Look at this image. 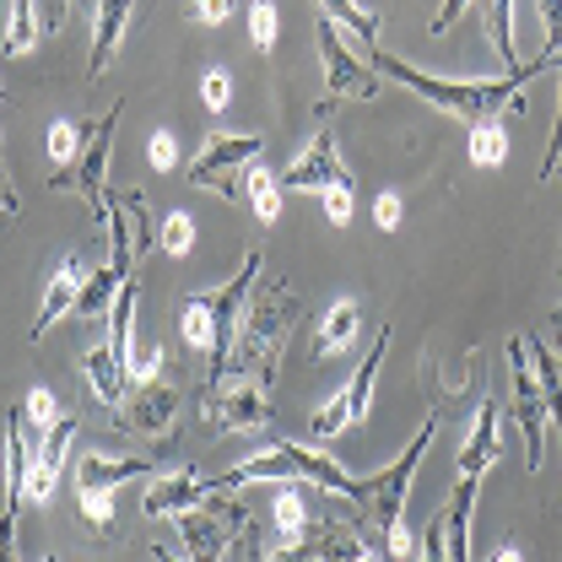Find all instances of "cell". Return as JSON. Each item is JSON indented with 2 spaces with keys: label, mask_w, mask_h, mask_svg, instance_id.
Segmentation results:
<instances>
[{
  "label": "cell",
  "mask_w": 562,
  "mask_h": 562,
  "mask_svg": "<svg viewBox=\"0 0 562 562\" xmlns=\"http://www.w3.org/2000/svg\"><path fill=\"white\" fill-rule=\"evenodd\" d=\"M292 314H297V297L281 281H266L260 297L244 308L238 347H233V373L238 368H277L281 347H286V330H292Z\"/></svg>",
  "instance_id": "cell-4"
},
{
  "label": "cell",
  "mask_w": 562,
  "mask_h": 562,
  "mask_svg": "<svg viewBox=\"0 0 562 562\" xmlns=\"http://www.w3.org/2000/svg\"><path fill=\"white\" fill-rule=\"evenodd\" d=\"M325 195V216H330V227H347L351 222V184H336V190H319Z\"/></svg>",
  "instance_id": "cell-45"
},
{
  "label": "cell",
  "mask_w": 562,
  "mask_h": 562,
  "mask_svg": "<svg viewBox=\"0 0 562 562\" xmlns=\"http://www.w3.org/2000/svg\"><path fill=\"white\" fill-rule=\"evenodd\" d=\"M140 476H151V460H125V454H81V465H76V492H120L140 482Z\"/></svg>",
  "instance_id": "cell-15"
},
{
  "label": "cell",
  "mask_w": 562,
  "mask_h": 562,
  "mask_svg": "<svg viewBox=\"0 0 562 562\" xmlns=\"http://www.w3.org/2000/svg\"><path fill=\"white\" fill-rule=\"evenodd\" d=\"M157 244H162V255L184 260V255L195 249V216H190V211H168V216H162V233H157Z\"/></svg>",
  "instance_id": "cell-32"
},
{
  "label": "cell",
  "mask_w": 562,
  "mask_h": 562,
  "mask_svg": "<svg viewBox=\"0 0 562 562\" xmlns=\"http://www.w3.org/2000/svg\"><path fill=\"white\" fill-rule=\"evenodd\" d=\"M271 514H277L281 536H303V530H308V503H303V492L297 487H281L277 503H271Z\"/></svg>",
  "instance_id": "cell-34"
},
{
  "label": "cell",
  "mask_w": 562,
  "mask_h": 562,
  "mask_svg": "<svg viewBox=\"0 0 562 562\" xmlns=\"http://www.w3.org/2000/svg\"><path fill=\"white\" fill-rule=\"evenodd\" d=\"M136 303H140L136 281H125L114 308H109V351L125 362V373H131V357H136Z\"/></svg>",
  "instance_id": "cell-22"
},
{
  "label": "cell",
  "mask_w": 562,
  "mask_h": 562,
  "mask_svg": "<svg viewBox=\"0 0 562 562\" xmlns=\"http://www.w3.org/2000/svg\"><path fill=\"white\" fill-rule=\"evenodd\" d=\"M179 541H184V558L190 562H222L227 525H216L206 508H190V514H179Z\"/></svg>",
  "instance_id": "cell-19"
},
{
  "label": "cell",
  "mask_w": 562,
  "mask_h": 562,
  "mask_svg": "<svg viewBox=\"0 0 562 562\" xmlns=\"http://www.w3.org/2000/svg\"><path fill=\"white\" fill-rule=\"evenodd\" d=\"M120 201H125V211H131V233H136V255H146V249H151V216H146V195H140V190H125Z\"/></svg>",
  "instance_id": "cell-41"
},
{
  "label": "cell",
  "mask_w": 562,
  "mask_h": 562,
  "mask_svg": "<svg viewBox=\"0 0 562 562\" xmlns=\"http://www.w3.org/2000/svg\"><path fill=\"white\" fill-rule=\"evenodd\" d=\"M384 351H390V330H379V336H373L368 362L351 373V384L341 390V401H347V417L351 422H362V417H368V406H373V379H379V368H384Z\"/></svg>",
  "instance_id": "cell-23"
},
{
  "label": "cell",
  "mask_w": 562,
  "mask_h": 562,
  "mask_svg": "<svg viewBox=\"0 0 562 562\" xmlns=\"http://www.w3.org/2000/svg\"><path fill=\"white\" fill-rule=\"evenodd\" d=\"M368 60H373L379 76L401 81L406 92H417V98H427L432 109H443V114H454V120H471V125L492 120L497 109H519L525 81L541 76V66H552V55H536V60L503 70V76H492V81H443V76H432V70H417V66H406V60H395L390 49H373Z\"/></svg>",
  "instance_id": "cell-1"
},
{
  "label": "cell",
  "mask_w": 562,
  "mask_h": 562,
  "mask_svg": "<svg viewBox=\"0 0 562 562\" xmlns=\"http://www.w3.org/2000/svg\"><path fill=\"white\" fill-rule=\"evenodd\" d=\"M120 286H125V277L114 271V266H98V271H87V281H81V297H76V319H109V308H114V297H120Z\"/></svg>",
  "instance_id": "cell-24"
},
{
  "label": "cell",
  "mask_w": 562,
  "mask_h": 562,
  "mask_svg": "<svg viewBox=\"0 0 562 562\" xmlns=\"http://www.w3.org/2000/svg\"><path fill=\"white\" fill-rule=\"evenodd\" d=\"M266 271V255L260 249H249L244 255V266H238V277L227 281V286H216L206 292L211 297V384H222V379H233V347H238V325H244V308H249V286L260 281Z\"/></svg>",
  "instance_id": "cell-5"
},
{
  "label": "cell",
  "mask_w": 562,
  "mask_h": 562,
  "mask_svg": "<svg viewBox=\"0 0 562 562\" xmlns=\"http://www.w3.org/2000/svg\"><path fill=\"white\" fill-rule=\"evenodd\" d=\"M0 562H16V508H0Z\"/></svg>",
  "instance_id": "cell-49"
},
{
  "label": "cell",
  "mask_w": 562,
  "mask_h": 562,
  "mask_svg": "<svg viewBox=\"0 0 562 562\" xmlns=\"http://www.w3.org/2000/svg\"><path fill=\"white\" fill-rule=\"evenodd\" d=\"M465 5H471V0H438V16H432V22H427V27H432V33H438V38H443V33H449V27H454V16H460V11H465Z\"/></svg>",
  "instance_id": "cell-51"
},
{
  "label": "cell",
  "mask_w": 562,
  "mask_h": 562,
  "mask_svg": "<svg viewBox=\"0 0 562 562\" xmlns=\"http://www.w3.org/2000/svg\"><path fill=\"white\" fill-rule=\"evenodd\" d=\"M314 38H319L325 81H330V92H336V98H373V92H379V70L362 66V60L351 55L347 44H341V27H336L330 16H319Z\"/></svg>",
  "instance_id": "cell-9"
},
{
  "label": "cell",
  "mask_w": 562,
  "mask_h": 562,
  "mask_svg": "<svg viewBox=\"0 0 562 562\" xmlns=\"http://www.w3.org/2000/svg\"><path fill=\"white\" fill-rule=\"evenodd\" d=\"M55 487H60V471L44 465V460H33V471H27V482H22V497H27V503H49Z\"/></svg>",
  "instance_id": "cell-40"
},
{
  "label": "cell",
  "mask_w": 562,
  "mask_h": 562,
  "mask_svg": "<svg viewBox=\"0 0 562 562\" xmlns=\"http://www.w3.org/2000/svg\"><path fill=\"white\" fill-rule=\"evenodd\" d=\"M508 368H514V422H519V438H525V465L541 476V460H547V401H541V384H536V368H530V347L525 336L508 341Z\"/></svg>",
  "instance_id": "cell-8"
},
{
  "label": "cell",
  "mask_w": 562,
  "mask_h": 562,
  "mask_svg": "<svg viewBox=\"0 0 562 562\" xmlns=\"http://www.w3.org/2000/svg\"><path fill=\"white\" fill-rule=\"evenodd\" d=\"M351 336H357V303H351V297H341V303L325 314V325H319V357H336V351H347Z\"/></svg>",
  "instance_id": "cell-28"
},
{
  "label": "cell",
  "mask_w": 562,
  "mask_h": 562,
  "mask_svg": "<svg viewBox=\"0 0 562 562\" xmlns=\"http://www.w3.org/2000/svg\"><path fill=\"white\" fill-rule=\"evenodd\" d=\"M482 497V476H460V487L443 508V536H449V562H471V514Z\"/></svg>",
  "instance_id": "cell-18"
},
{
  "label": "cell",
  "mask_w": 562,
  "mask_h": 562,
  "mask_svg": "<svg viewBox=\"0 0 562 562\" xmlns=\"http://www.w3.org/2000/svg\"><path fill=\"white\" fill-rule=\"evenodd\" d=\"M76 427H81V417H76V412L66 406V417L55 422V427H49V438H44V454H38L44 465L66 471V449H70V438H76Z\"/></svg>",
  "instance_id": "cell-36"
},
{
  "label": "cell",
  "mask_w": 562,
  "mask_h": 562,
  "mask_svg": "<svg viewBox=\"0 0 562 562\" xmlns=\"http://www.w3.org/2000/svg\"><path fill=\"white\" fill-rule=\"evenodd\" d=\"M157 368H162V347H157V341L131 357V379H136V384H157Z\"/></svg>",
  "instance_id": "cell-46"
},
{
  "label": "cell",
  "mask_w": 562,
  "mask_h": 562,
  "mask_svg": "<svg viewBox=\"0 0 562 562\" xmlns=\"http://www.w3.org/2000/svg\"><path fill=\"white\" fill-rule=\"evenodd\" d=\"M336 184H351V173H347V162H341L336 131L319 125V136L303 146V157L281 173V190H336Z\"/></svg>",
  "instance_id": "cell-10"
},
{
  "label": "cell",
  "mask_w": 562,
  "mask_h": 562,
  "mask_svg": "<svg viewBox=\"0 0 562 562\" xmlns=\"http://www.w3.org/2000/svg\"><path fill=\"white\" fill-rule=\"evenodd\" d=\"M541 5V22H547V44H541V55H562V0H536Z\"/></svg>",
  "instance_id": "cell-43"
},
{
  "label": "cell",
  "mask_w": 562,
  "mask_h": 562,
  "mask_svg": "<svg viewBox=\"0 0 562 562\" xmlns=\"http://www.w3.org/2000/svg\"><path fill=\"white\" fill-rule=\"evenodd\" d=\"M81 140H87V131L81 125H55L49 131V157H55V173H49V184L60 190V179H66L70 168H76V157H81Z\"/></svg>",
  "instance_id": "cell-30"
},
{
  "label": "cell",
  "mask_w": 562,
  "mask_h": 562,
  "mask_svg": "<svg viewBox=\"0 0 562 562\" xmlns=\"http://www.w3.org/2000/svg\"><path fill=\"white\" fill-rule=\"evenodd\" d=\"M281 184H277V173L271 168H255L249 173V201H255V216L271 227V222H281V195H277Z\"/></svg>",
  "instance_id": "cell-33"
},
{
  "label": "cell",
  "mask_w": 562,
  "mask_h": 562,
  "mask_svg": "<svg viewBox=\"0 0 562 562\" xmlns=\"http://www.w3.org/2000/svg\"><path fill=\"white\" fill-rule=\"evenodd\" d=\"M492 562H525V552L519 547H503V552H492Z\"/></svg>",
  "instance_id": "cell-54"
},
{
  "label": "cell",
  "mask_w": 562,
  "mask_h": 562,
  "mask_svg": "<svg viewBox=\"0 0 562 562\" xmlns=\"http://www.w3.org/2000/svg\"><path fill=\"white\" fill-rule=\"evenodd\" d=\"M81 281H87V271H81V260L76 255H66L60 266H55V277H49V286H44V303H38V325H33V341H44L60 319H66L70 308H76V297H81Z\"/></svg>",
  "instance_id": "cell-14"
},
{
  "label": "cell",
  "mask_w": 562,
  "mask_h": 562,
  "mask_svg": "<svg viewBox=\"0 0 562 562\" xmlns=\"http://www.w3.org/2000/svg\"><path fill=\"white\" fill-rule=\"evenodd\" d=\"M277 33H281V11L271 0H255V5H249V38H255V49H271Z\"/></svg>",
  "instance_id": "cell-37"
},
{
  "label": "cell",
  "mask_w": 562,
  "mask_h": 562,
  "mask_svg": "<svg viewBox=\"0 0 562 562\" xmlns=\"http://www.w3.org/2000/svg\"><path fill=\"white\" fill-rule=\"evenodd\" d=\"M227 98H233V76H227V70H206V76H201V103H206L211 114H222Z\"/></svg>",
  "instance_id": "cell-42"
},
{
  "label": "cell",
  "mask_w": 562,
  "mask_h": 562,
  "mask_svg": "<svg viewBox=\"0 0 562 562\" xmlns=\"http://www.w3.org/2000/svg\"><path fill=\"white\" fill-rule=\"evenodd\" d=\"M76 503H81V519L92 525V530H114V492H76Z\"/></svg>",
  "instance_id": "cell-38"
},
{
  "label": "cell",
  "mask_w": 562,
  "mask_h": 562,
  "mask_svg": "<svg viewBox=\"0 0 562 562\" xmlns=\"http://www.w3.org/2000/svg\"><path fill=\"white\" fill-rule=\"evenodd\" d=\"M530 347V368H536V384H541V401H547V422L558 427L562 438V373H558V357H552V347L536 336V341H525Z\"/></svg>",
  "instance_id": "cell-26"
},
{
  "label": "cell",
  "mask_w": 562,
  "mask_h": 562,
  "mask_svg": "<svg viewBox=\"0 0 562 562\" xmlns=\"http://www.w3.org/2000/svg\"><path fill=\"white\" fill-rule=\"evenodd\" d=\"M319 16H330L336 27H347L368 55L379 49V11H368V5H357V0H319Z\"/></svg>",
  "instance_id": "cell-25"
},
{
  "label": "cell",
  "mask_w": 562,
  "mask_h": 562,
  "mask_svg": "<svg viewBox=\"0 0 562 562\" xmlns=\"http://www.w3.org/2000/svg\"><path fill=\"white\" fill-rule=\"evenodd\" d=\"M558 66H562V55H558ZM562 168V98H558V125H552V146H547V157H541V179H552Z\"/></svg>",
  "instance_id": "cell-48"
},
{
  "label": "cell",
  "mask_w": 562,
  "mask_h": 562,
  "mask_svg": "<svg viewBox=\"0 0 562 562\" xmlns=\"http://www.w3.org/2000/svg\"><path fill=\"white\" fill-rule=\"evenodd\" d=\"M492 460H497V395L482 401V412H476L465 443H460V476H487Z\"/></svg>",
  "instance_id": "cell-17"
},
{
  "label": "cell",
  "mask_w": 562,
  "mask_h": 562,
  "mask_svg": "<svg viewBox=\"0 0 562 562\" xmlns=\"http://www.w3.org/2000/svg\"><path fill=\"white\" fill-rule=\"evenodd\" d=\"M233 5H238V0H195V22L216 27V22H227V16H233Z\"/></svg>",
  "instance_id": "cell-50"
},
{
  "label": "cell",
  "mask_w": 562,
  "mask_h": 562,
  "mask_svg": "<svg viewBox=\"0 0 562 562\" xmlns=\"http://www.w3.org/2000/svg\"><path fill=\"white\" fill-rule=\"evenodd\" d=\"M401 216H406V201H401L395 190H384V195L373 201V222H379L384 233H395V227H401Z\"/></svg>",
  "instance_id": "cell-47"
},
{
  "label": "cell",
  "mask_w": 562,
  "mask_h": 562,
  "mask_svg": "<svg viewBox=\"0 0 562 562\" xmlns=\"http://www.w3.org/2000/svg\"><path fill=\"white\" fill-rule=\"evenodd\" d=\"M206 492H211V482H201L195 471H173V476H157V482L146 487L140 514H146V519H179V514L201 508Z\"/></svg>",
  "instance_id": "cell-12"
},
{
  "label": "cell",
  "mask_w": 562,
  "mask_h": 562,
  "mask_svg": "<svg viewBox=\"0 0 562 562\" xmlns=\"http://www.w3.org/2000/svg\"><path fill=\"white\" fill-rule=\"evenodd\" d=\"M81 368H87V384H92V395H98L103 406H120V401H125V379H131V373H125V362L109 351V341L87 351Z\"/></svg>",
  "instance_id": "cell-21"
},
{
  "label": "cell",
  "mask_w": 562,
  "mask_h": 562,
  "mask_svg": "<svg viewBox=\"0 0 562 562\" xmlns=\"http://www.w3.org/2000/svg\"><path fill=\"white\" fill-rule=\"evenodd\" d=\"M151 562H184V558H173L168 547H151Z\"/></svg>",
  "instance_id": "cell-55"
},
{
  "label": "cell",
  "mask_w": 562,
  "mask_h": 562,
  "mask_svg": "<svg viewBox=\"0 0 562 562\" xmlns=\"http://www.w3.org/2000/svg\"><path fill=\"white\" fill-rule=\"evenodd\" d=\"M0 211H5V216H16V211H22V201H16V195H11V184H5V162H0Z\"/></svg>",
  "instance_id": "cell-53"
},
{
  "label": "cell",
  "mask_w": 562,
  "mask_h": 562,
  "mask_svg": "<svg viewBox=\"0 0 562 562\" xmlns=\"http://www.w3.org/2000/svg\"><path fill=\"white\" fill-rule=\"evenodd\" d=\"M432 438H438V417H427L417 427V438L384 465V471H373L368 482H362V508H368V519L384 530V547H390V558L412 562V530H406V497H412V476H417L422 454L432 449Z\"/></svg>",
  "instance_id": "cell-2"
},
{
  "label": "cell",
  "mask_w": 562,
  "mask_h": 562,
  "mask_svg": "<svg viewBox=\"0 0 562 562\" xmlns=\"http://www.w3.org/2000/svg\"><path fill=\"white\" fill-rule=\"evenodd\" d=\"M146 162H151L157 173H168V168L179 162V140L168 136V131H157V136L146 140Z\"/></svg>",
  "instance_id": "cell-44"
},
{
  "label": "cell",
  "mask_w": 562,
  "mask_h": 562,
  "mask_svg": "<svg viewBox=\"0 0 562 562\" xmlns=\"http://www.w3.org/2000/svg\"><path fill=\"white\" fill-rule=\"evenodd\" d=\"M271 379L277 368H244L222 384H211V422L216 427H238V432H255L271 422Z\"/></svg>",
  "instance_id": "cell-6"
},
{
  "label": "cell",
  "mask_w": 562,
  "mask_h": 562,
  "mask_svg": "<svg viewBox=\"0 0 562 562\" xmlns=\"http://www.w3.org/2000/svg\"><path fill=\"white\" fill-rule=\"evenodd\" d=\"M201 508H206V514H211V519H216V525H227V530H238V536H244V530L255 525V519H249V503H244V497H222V487H211V492H206V503H201Z\"/></svg>",
  "instance_id": "cell-35"
},
{
  "label": "cell",
  "mask_w": 562,
  "mask_h": 562,
  "mask_svg": "<svg viewBox=\"0 0 562 562\" xmlns=\"http://www.w3.org/2000/svg\"><path fill=\"white\" fill-rule=\"evenodd\" d=\"M33 449H27V438H22V406H11L5 412V508H22V482H27V471H33Z\"/></svg>",
  "instance_id": "cell-20"
},
{
  "label": "cell",
  "mask_w": 562,
  "mask_h": 562,
  "mask_svg": "<svg viewBox=\"0 0 562 562\" xmlns=\"http://www.w3.org/2000/svg\"><path fill=\"white\" fill-rule=\"evenodd\" d=\"M503 157H508V136H503V125H497V120L471 125V162H476V168H503Z\"/></svg>",
  "instance_id": "cell-31"
},
{
  "label": "cell",
  "mask_w": 562,
  "mask_h": 562,
  "mask_svg": "<svg viewBox=\"0 0 562 562\" xmlns=\"http://www.w3.org/2000/svg\"><path fill=\"white\" fill-rule=\"evenodd\" d=\"M260 146H266V136H255V131H249V136H211L206 151H201L184 173H190V184H195V190H216V184H222V179H233L244 162H255V151H260Z\"/></svg>",
  "instance_id": "cell-11"
},
{
  "label": "cell",
  "mask_w": 562,
  "mask_h": 562,
  "mask_svg": "<svg viewBox=\"0 0 562 562\" xmlns=\"http://www.w3.org/2000/svg\"><path fill=\"white\" fill-rule=\"evenodd\" d=\"M136 5L140 0H98V22H92V66H87L92 81L109 70V60H114V49H120V38H125Z\"/></svg>",
  "instance_id": "cell-16"
},
{
  "label": "cell",
  "mask_w": 562,
  "mask_h": 562,
  "mask_svg": "<svg viewBox=\"0 0 562 562\" xmlns=\"http://www.w3.org/2000/svg\"><path fill=\"white\" fill-rule=\"evenodd\" d=\"M482 22H487V38H492V49H497V60L508 70L525 66L519 49H514V0H482Z\"/></svg>",
  "instance_id": "cell-27"
},
{
  "label": "cell",
  "mask_w": 562,
  "mask_h": 562,
  "mask_svg": "<svg viewBox=\"0 0 562 562\" xmlns=\"http://www.w3.org/2000/svg\"><path fill=\"white\" fill-rule=\"evenodd\" d=\"M22 417L33 422V427H55V422H60V401H55V390H49V384L27 390V401H22Z\"/></svg>",
  "instance_id": "cell-39"
},
{
  "label": "cell",
  "mask_w": 562,
  "mask_h": 562,
  "mask_svg": "<svg viewBox=\"0 0 562 562\" xmlns=\"http://www.w3.org/2000/svg\"><path fill=\"white\" fill-rule=\"evenodd\" d=\"M255 482H308V487H325L336 492V497H362V482L341 471L330 454H319V449H308V443H271V449H260V454H249L244 465H233V471H222L211 487L233 492V487H255Z\"/></svg>",
  "instance_id": "cell-3"
},
{
  "label": "cell",
  "mask_w": 562,
  "mask_h": 562,
  "mask_svg": "<svg viewBox=\"0 0 562 562\" xmlns=\"http://www.w3.org/2000/svg\"><path fill=\"white\" fill-rule=\"evenodd\" d=\"M179 417V390L173 384H140V395L120 412L125 432H146V438H162Z\"/></svg>",
  "instance_id": "cell-13"
},
{
  "label": "cell",
  "mask_w": 562,
  "mask_h": 562,
  "mask_svg": "<svg viewBox=\"0 0 562 562\" xmlns=\"http://www.w3.org/2000/svg\"><path fill=\"white\" fill-rule=\"evenodd\" d=\"M120 109L125 103H114L109 114H98L92 125H87V140H81V157H76V168H70L60 184H76L81 190V201L87 211L103 222L109 216V157H114V131H120Z\"/></svg>",
  "instance_id": "cell-7"
},
{
  "label": "cell",
  "mask_w": 562,
  "mask_h": 562,
  "mask_svg": "<svg viewBox=\"0 0 562 562\" xmlns=\"http://www.w3.org/2000/svg\"><path fill=\"white\" fill-rule=\"evenodd\" d=\"M179 336L190 341V351H211V297L206 292L184 297V308H179Z\"/></svg>",
  "instance_id": "cell-29"
},
{
  "label": "cell",
  "mask_w": 562,
  "mask_h": 562,
  "mask_svg": "<svg viewBox=\"0 0 562 562\" xmlns=\"http://www.w3.org/2000/svg\"><path fill=\"white\" fill-rule=\"evenodd\" d=\"M38 5V27H60V16L70 11V0H33Z\"/></svg>",
  "instance_id": "cell-52"
}]
</instances>
